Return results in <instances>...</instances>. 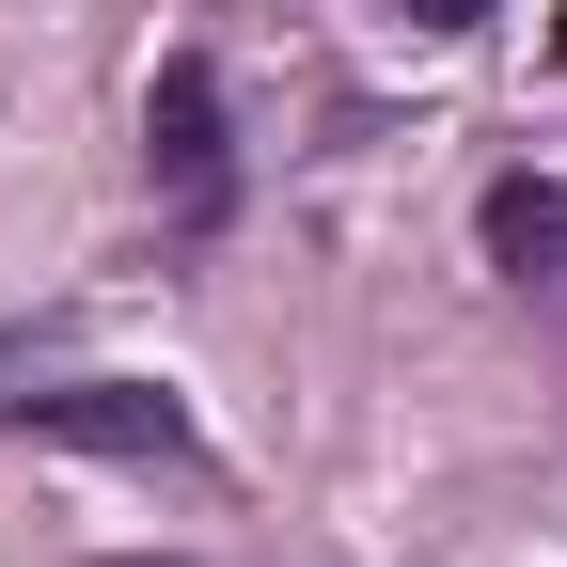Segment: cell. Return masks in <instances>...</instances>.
Instances as JSON below:
<instances>
[{
	"label": "cell",
	"instance_id": "1",
	"mask_svg": "<svg viewBox=\"0 0 567 567\" xmlns=\"http://www.w3.org/2000/svg\"><path fill=\"white\" fill-rule=\"evenodd\" d=\"M32 442H95V457H189V410L142 379H80V394H17Z\"/></svg>",
	"mask_w": 567,
	"mask_h": 567
},
{
	"label": "cell",
	"instance_id": "2",
	"mask_svg": "<svg viewBox=\"0 0 567 567\" xmlns=\"http://www.w3.org/2000/svg\"><path fill=\"white\" fill-rule=\"evenodd\" d=\"M142 142H158V189L189 205V221H221V80H205V63H158Z\"/></svg>",
	"mask_w": 567,
	"mask_h": 567
},
{
	"label": "cell",
	"instance_id": "3",
	"mask_svg": "<svg viewBox=\"0 0 567 567\" xmlns=\"http://www.w3.org/2000/svg\"><path fill=\"white\" fill-rule=\"evenodd\" d=\"M488 268H505V284H567V189L551 174H505V189H488Z\"/></svg>",
	"mask_w": 567,
	"mask_h": 567
},
{
	"label": "cell",
	"instance_id": "4",
	"mask_svg": "<svg viewBox=\"0 0 567 567\" xmlns=\"http://www.w3.org/2000/svg\"><path fill=\"white\" fill-rule=\"evenodd\" d=\"M410 17H425V32H473V17H488V0H410Z\"/></svg>",
	"mask_w": 567,
	"mask_h": 567
},
{
	"label": "cell",
	"instance_id": "5",
	"mask_svg": "<svg viewBox=\"0 0 567 567\" xmlns=\"http://www.w3.org/2000/svg\"><path fill=\"white\" fill-rule=\"evenodd\" d=\"M551 63H567V17H551Z\"/></svg>",
	"mask_w": 567,
	"mask_h": 567
}]
</instances>
